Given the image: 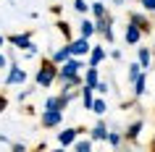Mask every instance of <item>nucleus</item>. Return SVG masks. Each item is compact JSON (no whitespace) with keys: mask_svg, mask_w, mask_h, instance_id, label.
<instances>
[{"mask_svg":"<svg viewBox=\"0 0 155 152\" xmlns=\"http://www.w3.org/2000/svg\"><path fill=\"white\" fill-rule=\"evenodd\" d=\"M90 11H92V16H95V18H103V16L108 13L105 0H97V3H92V5H90Z\"/></svg>","mask_w":155,"mask_h":152,"instance_id":"nucleus-18","label":"nucleus"},{"mask_svg":"<svg viewBox=\"0 0 155 152\" xmlns=\"http://www.w3.org/2000/svg\"><path fill=\"white\" fill-rule=\"evenodd\" d=\"M66 58H71V53H68V45H66V47H61V50H55V53H53V58H50V60H53V63H63Z\"/></svg>","mask_w":155,"mask_h":152,"instance_id":"nucleus-20","label":"nucleus"},{"mask_svg":"<svg viewBox=\"0 0 155 152\" xmlns=\"http://www.w3.org/2000/svg\"><path fill=\"white\" fill-rule=\"evenodd\" d=\"M3 42H5V40H3V34H0V47H3Z\"/></svg>","mask_w":155,"mask_h":152,"instance_id":"nucleus-32","label":"nucleus"},{"mask_svg":"<svg viewBox=\"0 0 155 152\" xmlns=\"http://www.w3.org/2000/svg\"><path fill=\"white\" fill-rule=\"evenodd\" d=\"M105 136H108V126H105V123H103V121H100L97 126L92 128V142H103Z\"/></svg>","mask_w":155,"mask_h":152,"instance_id":"nucleus-16","label":"nucleus"},{"mask_svg":"<svg viewBox=\"0 0 155 152\" xmlns=\"http://www.w3.org/2000/svg\"><path fill=\"white\" fill-rule=\"evenodd\" d=\"M61 87L63 89H74V87H82V76L79 73H68V76H58Z\"/></svg>","mask_w":155,"mask_h":152,"instance_id":"nucleus-11","label":"nucleus"},{"mask_svg":"<svg viewBox=\"0 0 155 152\" xmlns=\"http://www.w3.org/2000/svg\"><path fill=\"white\" fill-rule=\"evenodd\" d=\"M5 108H8V97H5V95H0V113L5 110Z\"/></svg>","mask_w":155,"mask_h":152,"instance_id":"nucleus-29","label":"nucleus"},{"mask_svg":"<svg viewBox=\"0 0 155 152\" xmlns=\"http://www.w3.org/2000/svg\"><path fill=\"white\" fill-rule=\"evenodd\" d=\"M105 142H110V147H118V144H121V134H116V131H108Z\"/></svg>","mask_w":155,"mask_h":152,"instance_id":"nucleus-24","label":"nucleus"},{"mask_svg":"<svg viewBox=\"0 0 155 152\" xmlns=\"http://www.w3.org/2000/svg\"><path fill=\"white\" fill-rule=\"evenodd\" d=\"M129 21L134 26H139V32H142V34H147L150 29H153V24H150V18H147L145 13H129Z\"/></svg>","mask_w":155,"mask_h":152,"instance_id":"nucleus-6","label":"nucleus"},{"mask_svg":"<svg viewBox=\"0 0 155 152\" xmlns=\"http://www.w3.org/2000/svg\"><path fill=\"white\" fill-rule=\"evenodd\" d=\"M58 32H61V34H63V37H66V40H71V29H68V24H66V21H58Z\"/></svg>","mask_w":155,"mask_h":152,"instance_id":"nucleus-26","label":"nucleus"},{"mask_svg":"<svg viewBox=\"0 0 155 152\" xmlns=\"http://www.w3.org/2000/svg\"><path fill=\"white\" fill-rule=\"evenodd\" d=\"M124 40H126V45H137V42L142 40V32H139V26H134V24L129 21L126 32H124Z\"/></svg>","mask_w":155,"mask_h":152,"instance_id":"nucleus-9","label":"nucleus"},{"mask_svg":"<svg viewBox=\"0 0 155 152\" xmlns=\"http://www.w3.org/2000/svg\"><path fill=\"white\" fill-rule=\"evenodd\" d=\"M139 73H142V66H139V63H131V66H129V84L137 79Z\"/></svg>","mask_w":155,"mask_h":152,"instance_id":"nucleus-23","label":"nucleus"},{"mask_svg":"<svg viewBox=\"0 0 155 152\" xmlns=\"http://www.w3.org/2000/svg\"><path fill=\"white\" fill-rule=\"evenodd\" d=\"M131 84H134V97H142V95H145V89H147V76H145V73H139Z\"/></svg>","mask_w":155,"mask_h":152,"instance_id":"nucleus-13","label":"nucleus"},{"mask_svg":"<svg viewBox=\"0 0 155 152\" xmlns=\"http://www.w3.org/2000/svg\"><path fill=\"white\" fill-rule=\"evenodd\" d=\"M92 89H95V92H103V95H105V92H108V81H100V79H97V84H95Z\"/></svg>","mask_w":155,"mask_h":152,"instance_id":"nucleus-28","label":"nucleus"},{"mask_svg":"<svg viewBox=\"0 0 155 152\" xmlns=\"http://www.w3.org/2000/svg\"><path fill=\"white\" fill-rule=\"evenodd\" d=\"M55 76H58V66L48 58V60H42V66H40V71H37V76H34V81H37V87L48 89L50 84L55 81Z\"/></svg>","mask_w":155,"mask_h":152,"instance_id":"nucleus-1","label":"nucleus"},{"mask_svg":"<svg viewBox=\"0 0 155 152\" xmlns=\"http://www.w3.org/2000/svg\"><path fill=\"white\" fill-rule=\"evenodd\" d=\"M79 68H82V60L79 58H66L63 63H58V76H68V73H79ZM55 76V79H58Z\"/></svg>","mask_w":155,"mask_h":152,"instance_id":"nucleus-4","label":"nucleus"},{"mask_svg":"<svg viewBox=\"0 0 155 152\" xmlns=\"http://www.w3.org/2000/svg\"><path fill=\"white\" fill-rule=\"evenodd\" d=\"M97 79H100V76H97V66H90V68H87V76H84V84H90V87H95V84H97Z\"/></svg>","mask_w":155,"mask_h":152,"instance_id":"nucleus-19","label":"nucleus"},{"mask_svg":"<svg viewBox=\"0 0 155 152\" xmlns=\"http://www.w3.org/2000/svg\"><path fill=\"white\" fill-rule=\"evenodd\" d=\"M82 134V128H66V131H61L58 134V142L63 144V147H71L74 142H76V136Z\"/></svg>","mask_w":155,"mask_h":152,"instance_id":"nucleus-7","label":"nucleus"},{"mask_svg":"<svg viewBox=\"0 0 155 152\" xmlns=\"http://www.w3.org/2000/svg\"><path fill=\"white\" fill-rule=\"evenodd\" d=\"M110 3H113V5H124V3H126V0H110Z\"/></svg>","mask_w":155,"mask_h":152,"instance_id":"nucleus-31","label":"nucleus"},{"mask_svg":"<svg viewBox=\"0 0 155 152\" xmlns=\"http://www.w3.org/2000/svg\"><path fill=\"white\" fill-rule=\"evenodd\" d=\"M74 8H76V13H87V11H90V5H87V0H74Z\"/></svg>","mask_w":155,"mask_h":152,"instance_id":"nucleus-25","label":"nucleus"},{"mask_svg":"<svg viewBox=\"0 0 155 152\" xmlns=\"http://www.w3.org/2000/svg\"><path fill=\"white\" fill-rule=\"evenodd\" d=\"M153 150H155V136H153Z\"/></svg>","mask_w":155,"mask_h":152,"instance_id":"nucleus-33","label":"nucleus"},{"mask_svg":"<svg viewBox=\"0 0 155 152\" xmlns=\"http://www.w3.org/2000/svg\"><path fill=\"white\" fill-rule=\"evenodd\" d=\"M142 68H150L153 66V53H150V47H139V60H137Z\"/></svg>","mask_w":155,"mask_h":152,"instance_id":"nucleus-14","label":"nucleus"},{"mask_svg":"<svg viewBox=\"0 0 155 152\" xmlns=\"http://www.w3.org/2000/svg\"><path fill=\"white\" fill-rule=\"evenodd\" d=\"M79 34H82V37H87V40H90L92 34H95V21H92V18H84L82 24H79Z\"/></svg>","mask_w":155,"mask_h":152,"instance_id":"nucleus-15","label":"nucleus"},{"mask_svg":"<svg viewBox=\"0 0 155 152\" xmlns=\"http://www.w3.org/2000/svg\"><path fill=\"white\" fill-rule=\"evenodd\" d=\"M139 5H142L147 13H155V0H139Z\"/></svg>","mask_w":155,"mask_h":152,"instance_id":"nucleus-27","label":"nucleus"},{"mask_svg":"<svg viewBox=\"0 0 155 152\" xmlns=\"http://www.w3.org/2000/svg\"><path fill=\"white\" fill-rule=\"evenodd\" d=\"M0 68H8V58L3 55V53H0Z\"/></svg>","mask_w":155,"mask_h":152,"instance_id":"nucleus-30","label":"nucleus"},{"mask_svg":"<svg viewBox=\"0 0 155 152\" xmlns=\"http://www.w3.org/2000/svg\"><path fill=\"white\" fill-rule=\"evenodd\" d=\"M90 110H92V113H97V115H105V110H108V102H105V100H100V97H97V100H92Z\"/></svg>","mask_w":155,"mask_h":152,"instance_id":"nucleus-21","label":"nucleus"},{"mask_svg":"<svg viewBox=\"0 0 155 152\" xmlns=\"http://www.w3.org/2000/svg\"><path fill=\"white\" fill-rule=\"evenodd\" d=\"M26 81V71L21 68V66H11V71H8V76H5V84H24Z\"/></svg>","mask_w":155,"mask_h":152,"instance_id":"nucleus-5","label":"nucleus"},{"mask_svg":"<svg viewBox=\"0 0 155 152\" xmlns=\"http://www.w3.org/2000/svg\"><path fill=\"white\" fill-rule=\"evenodd\" d=\"M142 126H145L142 121H134V123H131V126L126 128V134H124V136H126L129 142H134V139H137V136H139V131H142Z\"/></svg>","mask_w":155,"mask_h":152,"instance_id":"nucleus-17","label":"nucleus"},{"mask_svg":"<svg viewBox=\"0 0 155 152\" xmlns=\"http://www.w3.org/2000/svg\"><path fill=\"white\" fill-rule=\"evenodd\" d=\"M92 100H95V89H92L90 84H84V81H82V105L87 108V110H90Z\"/></svg>","mask_w":155,"mask_h":152,"instance_id":"nucleus-12","label":"nucleus"},{"mask_svg":"<svg viewBox=\"0 0 155 152\" xmlns=\"http://www.w3.org/2000/svg\"><path fill=\"white\" fill-rule=\"evenodd\" d=\"M42 126L45 128H55L61 126V121H63V110H55V108H45V113H42Z\"/></svg>","mask_w":155,"mask_h":152,"instance_id":"nucleus-2","label":"nucleus"},{"mask_svg":"<svg viewBox=\"0 0 155 152\" xmlns=\"http://www.w3.org/2000/svg\"><path fill=\"white\" fill-rule=\"evenodd\" d=\"M105 47H100V45H92L90 47V66H100L103 60H105Z\"/></svg>","mask_w":155,"mask_h":152,"instance_id":"nucleus-10","label":"nucleus"},{"mask_svg":"<svg viewBox=\"0 0 155 152\" xmlns=\"http://www.w3.org/2000/svg\"><path fill=\"white\" fill-rule=\"evenodd\" d=\"M90 40H87V37H79V40H71L68 42V53H71L74 58H84L87 55V53H90Z\"/></svg>","mask_w":155,"mask_h":152,"instance_id":"nucleus-3","label":"nucleus"},{"mask_svg":"<svg viewBox=\"0 0 155 152\" xmlns=\"http://www.w3.org/2000/svg\"><path fill=\"white\" fill-rule=\"evenodd\" d=\"M8 42L13 45V47L24 50V47H29V45H32V34H29V32H24V34H11Z\"/></svg>","mask_w":155,"mask_h":152,"instance_id":"nucleus-8","label":"nucleus"},{"mask_svg":"<svg viewBox=\"0 0 155 152\" xmlns=\"http://www.w3.org/2000/svg\"><path fill=\"white\" fill-rule=\"evenodd\" d=\"M74 150L76 152H90L92 150V139H79V142H74Z\"/></svg>","mask_w":155,"mask_h":152,"instance_id":"nucleus-22","label":"nucleus"}]
</instances>
